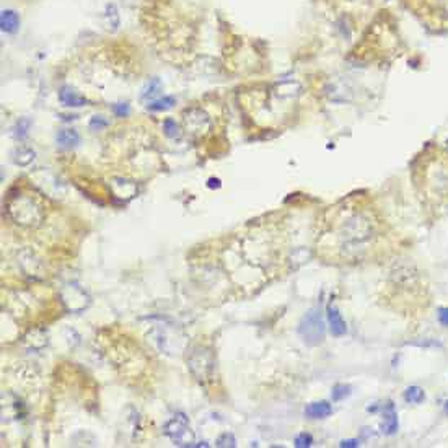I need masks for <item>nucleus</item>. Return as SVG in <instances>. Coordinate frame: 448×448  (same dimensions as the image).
Instances as JSON below:
<instances>
[{"instance_id":"obj_28","label":"nucleus","mask_w":448,"mask_h":448,"mask_svg":"<svg viewBox=\"0 0 448 448\" xmlns=\"http://www.w3.org/2000/svg\"><path fill=\"white\" fill-rule=\"evenodd\" d=\"M445 412H446V414H448V401H446V402H445Z\"/></svg>"},{"instance_id":"obj_25","label":"nucleus","mask_w":448,"mask_h":448,"mask_svg":"<svg viewBox=\"0 0 448 448\" xmlns=\"http://www.w3.org/2000/svg\"><path fill=\"white\" fill-rule=\"evenodd\" d=\"M438 321L441 326L448 328V308H440L438 310Z\"/></svg>"},{"instance_id":"obj_12","label":"nucleus","mask_w":448,"mask_h":448,"mask_svg":"<svg viewBox=\"0 0 448 448\" xmlns=\"http://www.w3.org/2000/svg\"><path fill=\"white\" fill-rule=\"evenodd\" d=\"M35 157H36V152L30 147H20V148H17L14 153L15 163L20 166H28L31 161L35 160Z\"/></svg>"},{"instance_id":"obj_24","label":"nucleus","mask_w":448,"mask_h":448,"mask_svg":"<svg viewBox=\"0 0 448 448\" xmlns=\"http://www.w3.org/2000/svg\"><path fill=\"white\" fill-rule=\"evenodd\" d=\"M113 111L119 116V118H126V116L129 114V105H126V103H119V105H114L113 106Z\"/></svg>"},{"instance_id":"obj_8","label":"nucleus","mask_w":448,"mask_h":448,"mask_svg":"<svg viewBox=\"0 0 448 448\" xmlns=\"http://www.w3.org/2000/svg\"><path fill=\"white\" fill-rule=\"evenodd\" d=\"M326 315H328V321H329V329H331V334H333L334 337H341L347 333V326H346V321L342 320L341 313L337 311L334 307H329L326 308Z\"/></svg>"},{"instance_id":"obj_1","label":"nucleus","mask_w":448,"mask_h":448,"mask_svg":"<svg viewBox=\"0 0 448 448\" xmlns=\"http://www.w3.org/2000/svg\"><path fill=\"white\" fill-rule=\"evenodd\" d=\"M297 333L300 336V339L310 347H316L323 344L324 334H326V326H324V320L321 311L318 308H311L307 311L300 323H298Z\"/></svg>"},{"instance_id":"obj_5","label":"nucleus","mask_w":448,"mask_h":448,"mask_svg":"<svg viewBox=\"0 0 448 448\" xmlns=\"http://www.w3.org/2000/svg\"><path fill=\"white\" fill-rule=\"evenodd\" d=\"M62 303L70 313H79L90 305V297L77 284H69L61 292Z\"/></svg>"},{"instance_id":"obj_11","label":"nucleus","mask_w":448,"mask_h":448,"mask_svg":"<svg viewBox=\"0 0 448 448\" xmlns=\"http://www.w3.org/2000/svg\"><path fill=\"white\" fill-rule=\"evenodd\" d=\"M56 140H57V144L64 148H72L75 145H79L80 135L77 131H74V129H62V131L57 132Z\"/></svg>"},{"instance_id":"obj_22","label":"nucleus","mask_w":448,"mask_h":448,"mask_svg":"<svg viewBox=\"0 0 448 448\" xmlns=\"http://www.w3.org/2000/svg\"><path fill=\"white\" fill-rule=\"evenodd\" d=\"M30 126H31V122H30V119H27V118H23V119H20L18 121V124H17V137L18 139H25L28 135V131H30Z\"/></svg>"},{"instance_id":"obj_16","label":"nucleus","mask_w":448,"mask_h":448,"mask_svg":"<svg viewBox=\"0 0 448 448\" xmlns=\"http://www.w3.org/2000/svg\"><path fill=\"white\" fill-rule=\"evenodd\" d=\"M174 105V98L171 96H163L161 100H157L148 105V109L150 111H165V109H170Z\"/></svg>"},{"instance_id":"obj_10","label":"nucleus","mask_w":448,"mask_h":448,"mask_svg":"<svg viewBox=\"0 0 448 448\" xmlns=\"http://www.w3.org/2000/svg\"><path fill=\"white\" fill-rule=\"evenodd\" d=\"M59 100L64 106H72V108H79L83 106L87 103V100L83 98L82 95H79L77 92H74L70 87H62L59 92Z\"/></svg>"},{"instance_id":"obj_20","label":"nucleus","mask_w":448,"mask_h":448,"mask_svg":"<svg viewBox=\"0 0 448 448\" xmlns=\"http://www.w3.org/2000/svg\"><path fill=\"white\" fill-rule=\"evenodd\" d=\"M294 443H295L297 448H308V446L313 445V437H311L310 433H305V432L298 433L295 437V440H294Z\"/></svg>"},{"instance_id":"obj_17","label":"nucleus","mask_w":448,"mask_h":448,"mask_svg":"<svg viewBox=\"0 0 448 448\" xmlns=\"http://www.w3.org/2000/svg\"><path fill=\"white\" fill-rule=\"evenodd\" d=\"M160 87L161 83L158 79H152L150 82L147 83V85L144 87V90H142V98H153L155 95H157L160 92Z\"/></svg>"},{"instance_id":"obj_13","label":"nucleus","mask_w":448,"mask_h":448,"mask_svg":"<svg viewBox=\"0 0 448 448\" xmlns=\"http://www.w3.org/2000/svg\"><path fill=\"white\" fill-rule=\"evenodd\" d=\"M0 23H2V30L7 31V33H14V31L18 28V17L17 14H14L12 10H5L2 14V20H0Z\"/></svg>"},{"instance_id":"obj_14","label":"nucleus","mask_w":448,"mask_h":448,"mask_svg":"<svg viewBox=\"0 0 448 448\" xmlns=\"http://www.w3.org/2000/svg\"><path fill=\"white\" fill-rule=\"evenodd\" d=\"M425 398L424 389L419 386H409L404 391V401L409 402V404H419Z\"/></svg>"},{"instance_id":"obj_9","label":"nucleus","mask_w":448,"mask_h":448,"mask_svg":"<svg viewBox=\"0 0 448 448\" xmlns=\"http://www.w3.org/2000/svg\"><path fill=\"white\" fill-rule=\"evenodd\" d=\"M331 412H333V406L328 401L311 402V404L305 407V415L308 419H324L328 415H331Z\"/></svg>"},{"instance_id":"obj_23","label":"nucleus","mask_w":448,"mask_h":448,"mask_svg":"<svg viewBox=\"0 0 448 448\" xmlns=\"http://www.w3.org/2000/svg\"><path fill=\"white\" fill-rule=\"evenodd\" d=\"M88 126H90L92 131H101V129L108 127V121L105 118H101V116H93Z\"/></svg>"},{"instance_id":"obj_15","label":"nucleus","mask_w":448,"mask_h":448,"mask_svg":"<svg viewBox=\"0 0 448 448\" xmlns=\"http://www.w3.org/2000/svg\"><path fill=\"white\" fill-rule=\"evenodd\" d=\"M163 132L166 137H170V139H179L181 134H183L179 126L174 122V119H170V118L163 121Z\"/></svg>"},{"instance_id":"obj_6","label":"nucleus","mask_w":448,"mask_h":448,"mask_svg":"<svg viewBox=\"0 0 448 448\" xmlns=\"http://www.w3.org/2000/svg\"><path fill=\"white\" fill-rule=\"evenodd\" d=\"M184 126L191 134H205L210 129V118L200 108H189L184 111Z\"/></svg>"},{"instance_id":"obj_27","label":"nucleus","mask_w":448,"mask_h":448,"mask_svg":"<svg viewBox=\"0 0 448 448\" xmlns=\"http://www.w3.org/2000/svg\"><path fill=\"white\" fill-rule=\"evenodd\" d=\"M209 187H220V179H209Z\"/></svg>"},{"instance_id":"obj_2","label":"nucleus","mask_w":448,"mask_h":448,"mask_svg":"<svg viewBox=\"0 0 448 448\" xmlns=\"http://www.w3.org/2000/svg\"><path fill=\"white\" fill-rule=\"evenodd\" d=\"M187 367L199 383L212 380L213 370H215V360H213L212 350L205 346H196L187 357Z\"/></svg>"},{"instance_id":"obj_4","label":"nucleus","mask_w":448,"mask_h":448,"mask_svg":"<svg viewBox=\"0 0 448 448\" xmlns=\"http://www.w3.org/2000/svg\"><path fill=\"white\" fill-rule=\"evenodd\" d=\"M10 215L22 225H38L43 218L41 209L30 199H17L9 205Z\"/></svg>"},{"instance_id":"obj_3","label":"nucleus","mask_w":448,"mask_h":448,"mask_svg":"<svg viewBox=\"0 0 448 448\" xmlns=\"http://www.w3.org/2000/svg\"><path fill=\"white\" fill-rule=\"evenodd\" d=\"M163 432L178 446H192L194 443V433L189 428V422L183 414L174 415L173 419L168 420L163 427Z\"/></svg>"},{"instance_id":"obj_26","label":"nucleus","mask_w":448,"mask_h":448,"mask_svg":"<svg viewBox=\"0 0 448 448\" xmlns=\"http://www.w3.org/2000/svg\"><path fill=\"white\" fill-rule=\"evenodd\" d=\"M339 445H341L342 448H357V446H359V440H355V438L342 440Z\"/></svg>"},{"instance_id":"obj_18","label":"nucleus","mask_w":448,"mask_h":448,"mask_svg":"<svg viewBox=\"0 0 448 448\" xmlns=\"http://www.w3.org/2000/svg\"><path fill=\"white\" fill-rule=\"evenodd\" d=\"M350 393H352V388L349 385H336L331 391V396H333V401H342L349 398Z\"/></svg>"},{"instance_id":"obj_21","label":"nucleus","mask_w":448,"mask_h":448,"mask_svg":"<svg viewBox=\"0 0 448 448\" xmlns=\"http://www.w3.org/2000/svg\"><path fill=\"white\" fill-rule=\"evenodd\" d=\"M215 445L217 446H237V438L233 437V433H230V432H227V433H222L220 435V437L217 438V441H215Z\"/></svg>"},{"instance_id":"obj_19","label":"nucleus","mask_w":448,"mask_h":448,"mask_svg":"<svg viewBox=\"0 0 448 448\" xmlns=\"http://www.w3.org/2000/svg\"><path fill=\"white\" fill-rule=\"evenodd\" d=\"M106 22L111 28H118L119 27V14H118V9H116V5H108L106 7Z\"/></svg>"},{"instance_id":"obj_7","label":"nucleus","mask_w":448,"mask_h":448,"mask_svg":"<svg viewBox=\"0 0 448 448\" xmlns=\"http://www.w3.org/2000/svg\"><path fill=\"white\" fill-rule=\"evenodd\" d=\"M381 430L385 435H394L396 432H398V414H396L394 404L391 401H388L385 404V407H383Z\"/></svg>"}]
</instances>
